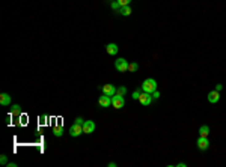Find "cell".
<instances>
[{
	"label": "cell",
	"instance_id": "1",
	"mask_svg": "<svg viewBox=\"0 0 226 167\" xmlns=\"http://www.w3.org/2000/svg\"><path fill=\"white\" fill-rule=\"evenodd\" d=\"M142 90L143 92H148V93H152L154 90H157V82L154 78H146L142 83Z\"/></svg>",
	"mask_w": 226,
	"mask_h": 167
},
{
	"label": "cell",
	"instance_id": "2",
	"mask_svg": "<svg viewBox=\"0 0 226 167\" xmlns=\"http://www.w3.org/2000/svg\"><path fill=\"white\" fill-rule=\"evenodd\" d=\"M115 68L119 72H127L128 71V62L124 57H119L118 60H115Z\"/></svg>",
	"mask_w": 226,
	"mask_h": 167
},
{
	"label": "cell",
	"instance_id": "3",
	"mask_svg": "<svg viewBox=\"0 0 226 167\" xmlns=\"http://www.w3.org/2000/svg\"><path fill=\"white\" fill-rule=\"evenodd\" d=\"M82 133H83V125L75 124V122H74V125H71V128H70V136L71 137H79Z\"/></svg>",
	"mask_w": 226,
	"mask_h": 167
},
{
	"label": "cell",
	"instance_id": "4",
	"mask_svg": "<svg viewBox=\"0 0 226 167\" xmlns=\"http://www.w3.org/2000/svg\"><path fill=\"white\" fill-rule=\"evenodd\" d=\"M124 104H125V101H124V97H121V95H113L112 97V105L115 109H122L124 107Z\"/></svg>",
	"mask_w": 226,
	"mask_h": 167
},
{
	"label": "cell",
	"instance_id": "5",
	"mask_svg": "<svg viewBox=\"0 0 226 167\" xmlns=\"http://www.w3.org/2000/svg\"><path fill=\"white\" fill-rule=\"evenodd\" d=\"M196 145H198L199 151H207V149L210 148V141H208V139H207V137H200V136H199Z\"/></svg>",
	"mask_w": 226,
	"mask_h": 167
},
{
	"label": "cell",
	"instance_id": "6",
	"mask_svg": "<svg viewBox=\"0 0 226 167\" xmlns=\"http://www.w3.org/2000/svg\"><path fill=\"white\" fill-rule=\"evenodd\" d=\"M139 101H140L142 105H149L152 102V95L148 93V92H142L140 97H139Z\"/></svg>",
	"mask_w": 226,
	"mask_h": 167
},
{
	"label": "cell",
	"instance_id": "7",
	"mask_svg": "<svg viewBox=\"0 0 226 167\" xmlns=\"http://www.w3.org/2000/svg\"><path fill=\"white\" fill-rule=\"evenodd\" d=\"M95 131V122L94 121H85L83 124V134H92Z\"/></svg>",
	"mask_w": 226,
	"mask_h": 167
},
{
	"label": "cell",
	"instance_id": "8",
	"mask_svg": "<svg viewBox=\"0 0 226 167\" xmlns=\"http://www.w3.org/2000/svg\"><path fill=\"white\" fill-rule=\"evenodd\" d=\"M98 104L103 107V109H107L110 104H112V97H109V95H103V97H99V99H98Z\"/></svg>",
	"mask_w": 226,
	"mask_h": 167
},
{
	"label": "cell",
	"instance_id": "9",
	"mask_svg": "<svg viewBox=\"0 0 226 167\" xmlns=\"http://www.w3.org/2000/svg\"><path fill=\"white\" fill-rule=\"evenodd\" d=\"M101 90H103V93H106V95H109V97L116 95V87H115L113 84H104V86L101 87Z\"/></svg>",
	"mask_w": 226,
	"mask_h": 167
},
{
	"label": "cell",
	"instance_id": "10",
	"mask_svg": "<svg viewBox=\"0 0 226 167\" xmlns=\"http://www.w3.org/2000/svg\"><path fill=\"white\" fill-rule=\"evenodd\" d=\"M219 99H220V93H219V90H211L210 93H208V101L211 102V104H216V102H219Z\"/></svg>",
	"mask_w": 226,
	"mask_h": 167
},
{
	"label": "cell",
	"instance_id": "11",
	"mask_svg": "<svg viewBox=\"0 0 226 167\" xmlns=\"http://www.w3.org/2000/svg\"><path fill=\"white\" fill-rule=\"evenodd\" d=\"M118 45L116 44H107L106 45V53L107 54H110V56H115V54H118Z\"/></svg>",
	"mask_w": 226,
	"mask_h": 167
},
{
	"label": "cell",
	"instance_id": "12",
	"mask_svg": "<svg viewBox=\"0 0 226 167\" xmlns=\"http://www.w3.org/2000/svg\"><path fill=\"white\" fill-rule=\"evenodd\" d=\"M0 104L2 105H9L11 104V95L9 93H2L0 95Z\"/></svg>",
	"mask_w": 226,
	"mask_h": 167
},
{
	"label": "cell",
	"instance_id": "13",
	"mask_svg": "<svg viewBox=\"0 0 226 167\" xmlns=\"http://www.w3.org/2000/svg\"><path fill=\"white\" fill-rule=\"evenodd\" d=\"M208 134H210V126L208 125H202L199 128V136L200 137H208Z\"/></svg>",
	"mask_w": 226,
	"mask_h": 167
},
{
	"label": "cell",
	"instance_id": "14",
	"mask_svg": "<svg viewBox=\"0 0 226 167\" xmlns=\"http://www.w3.org/2000/svg\"><path fill=\"white\" fill-rule=\"evenodd\" d=\"M53 134H54L56 137H62V136H63V128H62V126H54V128H53Z\"/></svg>",
	"mask_w": 226,
	"mask_h": 167
},
{
	"label": "cell",
	"instance_id": "15",
	"mask_svg": "<svg viewBox=\"0 0 226 167\" xmlns=\"http://www.w3.org/2000/svg\"><path fill=\"white\" fill-rule=\"evenodd\" d=\"M121 15H124V17L131 15V8H130V5H128V6H122V8H121Z\"/></svg>",
	"mask_w": 226,
	"mask_h": 167
},
{
	"label": "cell",
	"instance_id": "16",
	"mask_svg": "<svg viewBox=\"0 0 226 167\" xmlns=\"http://www.w3.org/2000/svg\"><path fill=\"white\" fill-rule=\"evenodd\" d=\"M139 70V63H136V62H133V63H128V71L130 72H134V71Z\"/></svg>",
	"mask_w": 226,
	"mask_h": 167
},
{
	"label": "cell",
	"instance_id": "17",
	"mask_svg": "<svg viewBox=\"0 0 226 167\" xmlns=\"http://www.w3.org/2000/svg\"><path fill=\"white\" fill-rule=\"evenodd\" d=\"M116 93H118V95H121V97H124V95L127 93V87H125V86L118 87V89H116Z\"/></svg>",
	"mask_w": 226,
	"mask_h": 167
},
{
	"label": "cell",
	"instance_id": "18",
	"mask_svg": "<svg viewBox=\"0 0 226 167\" xmlns=\"http://www.w3.org/2000/svg\"><path fill=\"white\" fill-rule=\"evenodd\" d=\"M12 114H15V116L21 114V107H20L18 104H15V105H12Z\"/></svg>",
	"mask_w": 226,
	"mask_h": 167
},
{
	"label": "cell",
	"instance_id": "19",
	"mask_svg": "<svg viewBox=\"0 0 226 167\" xmlns=\"http://www.w3.org/2000/svg\"><path fill=\"white\" fill-rule=\"evenodd\" d=\"M140 93H142V89H137V90H134V92H133V98H134V99H139Z\"/></svg>",
	"mask_w": 226,
	"mask_h": 167
},
{
	"label": "cell",
	"instance_id": "20",
	"mask_svg": "<svg viewBox=\"0 0 226 167\" xmlns=\"http://www.w3.org/2000/svg\"><path fill=\"white\" fill-rule=\"evenodd\" d=\"M130 2H131V0H118V3L121 5V8H122V6H128Z\"/></svg>",
	"mask_w": 226,
	"mask_h": 167
},
{
	"label": "cell",
	"instance_id": "21",
	"mask_svg": "<svg viewBox=\"0 0 226 167\" xmlns=\"http://www.w3.org/2000/svg\"><path fill=\"white\" fill-rule=\"evenodd\" d=\"M0 164H3V166L8 164V157H6V155H2V157H0Z\"/></svg>",
	"mask_w": 226,
	"mask_h": 167
},
{
	"label": "cell",
	"instance_id": "22",
	"mask_svg": "<svg viewBox=\"0 0 226 167\" xmlns=\"http://www.w3.org/2000/svg\"><path fill=\"white\" fill-rule=\"evenodd\" d=\"M119 8H121V5H119L118 2H112V9L116 11V9H119Z\"/></svg>",
	"mask_w": 226,
	"mask_h": 167
},
{
	"label": "cell",
	"instance_id": "23",
	"mask_svg": "<svg viewBox=\"0 0 226 167\" xmlns=\"http://www.w3.org/2000/svg\"><path fill=\"white\" fill-rule=\"evenodd\" d=\"M75 124H80V125H83V124H85V121H83V119L79 116V117H75Z\"/></svg>",
	"mask_w": 226,
	"mask_h": 167
},
{
	"label": "cell",
	"instance_id": "24",
	"mask_svg": "<svg viewBox=\"0 0 226 167\" xmlns=\"http://www.w3.org/2000/svg\"><path fill=\"white\" fill-rule=\"evenodd\" d=\"M151 95H152V98H154V99H157V98H160V92H158V90H154Z\"/></svg>",
	"mask_w": 226,
	"mask_h": 167
},
{
	"label": "cell",
	"instance_id": "25",
	"mask_svg": "<svg viewBox=\"0 0 226 167\" xmlns=\"http://www.w3.org/2000/svg\"><path fill=\"white\" fill-rule=\"evenodd\" d=\"M45 121H47V116H45V114H41V116H39V122H41V124H44Z\"/></svg>",
	"mask_w": 226,
	"mask_h": 167
},
{
	"label": "cell",
	"instance_id": "26",
	"mask_svg": "<svg viewBox=\"0 0 226 167\" xmlns=\"http://www.w3.org/2000/svg\"><path fill=\"white\" fill-rule=\"evenodd\" d=\"M222 87H223L222 84H216V90H219V92H220V90H222Z\"/></svg>",
	"mask_w": 226,
	"mask_h": 167
},
{
	"label": "cell",
	"instance_id": "27",
	"mask_svg": "<svg viewBox=\"0 0 226 167\" xmlns=\"http://www.w3.org/2000/svg\"><path fill=\"white\" fill-rule=\"evenodd\" d=\"M6 166L8 167H17V163H8Z\"/></svg>",
	"mask_w": 226,
	"mask_h": 167
}]
</instances>
